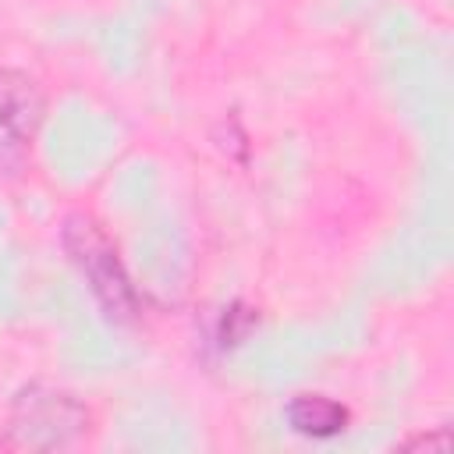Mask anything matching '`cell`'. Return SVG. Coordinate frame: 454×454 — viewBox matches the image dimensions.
<instances>
[{"label": "cell", "mask_w": 454, "mask_h": 454, "mask_svg": "<svg viewBox=\"0 0 454 454\" xmlns=\"http://www.w3.org/2000/svg\"><path fill=\"white\" fill-rule=\"evenodd\" d=\"M43 110L39 85L25 71L0 67V177H14L28 163Z\"/></svg>", "instance_id": "3"}, {"label": "cell", "mask_w": 454, "mask_h": 454, "mask_svg": "<svg viewBox=\"0 0 454 454\" xmlns=\"http://www.w3.org/2000/svg\"><path fill=\"white\" fill-rule=\"evenodd\" d=\"M287 422L294 433L309 436V440H330L337 433H344L348 426V408L337 404L326 394H298L287 404Z\"/></svg>", "instance_id": "4"}, {"label": "cell", "mask_w": 454, "mask_h": 454, "mask_svg": "<svg viewBox=\"0 0 454 454\" xmlns=\"http://www.w3.org/2000/svg\"><path fill=\"white\" fill-rule=\"evenodd\" d=\"M85 426H89V411L74 394L46 383H32L14 397L7 411L4 443L14 450H57L78 440Z\"/></svg>", "instance_id": "1"}, {"label": "cell", "mask_w": 454, "mask_h": 454, "mask_svg": "<svg viewBox=\"0 0 454 454\" xmlns=\"http://www.w3.org/2000/svg\"><path fill=\"white\" fill-rule=\"evenodd\" d=\"M60 238H64V248H67L71 262L78 266V273L85 277L92 294L99 298V305L114 319H135V312H138L135 287H131V280H128V273L117 259V248L103 234V227L92 216L74 213V216L64 220Z\"/></svg>", "instance_id": "2"}]
</instances>
